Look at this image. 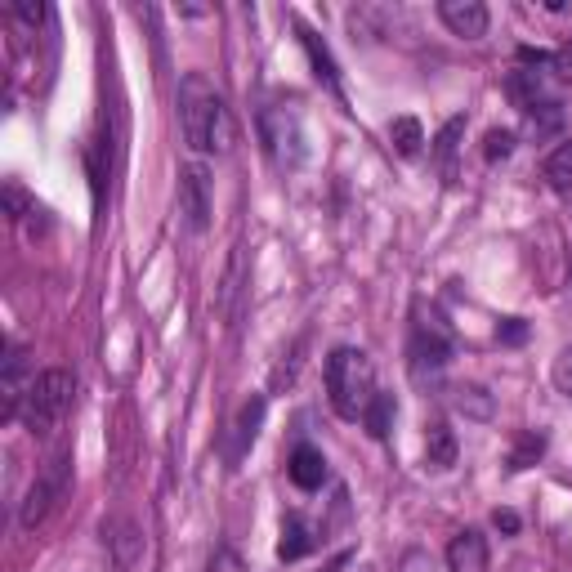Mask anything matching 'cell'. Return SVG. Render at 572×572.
Listing matches in <instances>:
<instances>
[{
	"label": "cell",
	"mask_w": 572,
	"mask_h": 572,
	"mask_svg": "<svg viewBox=\"0 0 572 572\" xmlns=\"http://www.w3.org/2000/svg\"><path fill=\"white\" fill-rule=\"evenodd\" d=\"M179 121H184V139L193 152H228L233 143V117L202 72L184 76L179 85Z\"/></svg>",
	"instance_id": "obj_1"
},
{
	"label": "cell",
	"mask_w": 572,
	"mask_h": 572,
	"mask_svg": "<svg viewBox=\"0 0 572 572\" xmlns=\"http://www.w3.org/2000/svg\"><path fill=\"white\" fill-rule=\"evenodd\" d=\"M327 398L340 421H362L376 398V367L362 349H336L327 358Z\"/></svg>",
	"instance_id": "obj_2"
},
{
	"label": "cell",
	"mask_w": 572,
	"mask_h": 572,
	"mask_svg": "<svg viewBox=\"0 0 572 572\" xmlns=\"http://www.w3.org/2000/svg\"><path fill=\"white\" fill-rule=\"evenodd\" d=\"M76 398V380L72 371L63 367H50L41 371V376H32V389H27V403H23V425L32 429V434H50L54 425L68 416Z\"/></svg>",
	"instance_id": "obj_3"
},
{
	"label": "cell",
	"mask_w": 572,
	"mask_h": 572,
	"mask_svg": "<svg viewBox=\"0 0 572 572\" xmlns=\"http://www.w3.org/2000/svg\"><path fill=\"white\" fill-rule=\"evenodd\" d=\"M407 358H412L407 367H412V380H416V385H425V380H438V376H443L447 358H452V340H447V331L438 327V318L416 322Z\"/></svg>",
	"instance_id": "obj_4"
},
{
	"label": "cell",
	"mask_w": 572,
	"mask_h": 572,
	"mask_svg": "<svg viewBox=\"0 0 572 572\" xmlns=\"http://www.w3.org/2000/svg\"><path fill=\"white\" fill-rule=\"evenodd\" d=\"M68 470H72L68 452H59V456H50V465H45L41 474H36V483L27 488L23 510H18V523H23V528H36V523L54 510V501L63 497V488H68Z\"/></svg>",
	"instance_id": "obj_5"
},
{
	"label": "cell",
	"mask_w": 572,
	"mask_h": 572,
	"mask_svg": "<svg viewBox=\"0 0 572 572\" xmlns=\"http://www.w3.org/2000/svg\"><path fill=\"white\" fill-rule=\"evenodd\" d=\"M179 211H184L193 233H202L211 224V170L202 161H188L179 170Z\"/></svg>",
	"instance_id": "obj_6"
},
{
	"label": "cell",
	"mask_w": 572,
	"mask_h": 572,
	"mask_svg": "<svg viewBox=\"0 0 572 572\" xmlns=\"http://www.w3.org/2000/svg\"><path fill=\"white\" fill-rule=\"evenodd\" d=\"M438 18L447 23V32L465 36V41L488 36V5H483V0H443V5H438Z\"/></svg>",
	"instance_id": "obj_7"
},
{
	"label": "cell",
	"mask_w": 572,
	"mask_h": 572,
	"mask_svg": "<svg viewBox=\"0 0 572 572\" xmlns=\"http://www.w3.org/2000/svg\"><path fill=\"white\" fill-rule=\"evenodd\" d=\"M488 564H492V550L479 528H465L447 541V568L452 572H488Z\"/></svg>",
	"instance_id": "obj_8"
},
{
	"label": "cell",
	"mask_w": 572,
	"mask_h": 572,
	"mask_svg": "<svg viewBox=\"0 0 572 572\" xmlns=\"http://www.w3.org/2000/svg\"><path fill=\"white\" fill-rule=\"evenodd\" d=\"M27 389H32V380H23V354L9 349L5 371H0V416H5V421H23Z\"/></svg>",
	"instance_id": "obj_9"
},
{
	"label": "cell",
	"mask_w": 572,
	"mask_h": 572,
	"mask_svg": "<svg viewBox=\"0 0 572 572\" xmlns=\"http://www.w3.org/2000/svg\"><path fill=\"white\" fill-rule=\"evenodd\" d=\"M286 474H291V483L300 492H318L322 483H327V456L318 452V447H295L291 452V465H286Z\"/></svg>",
	"instance_id": "obj_10"
},
{
	"label": "cell",
	"mask_w": 572,
	"mask_h": 572,
	"mask_svg": "<svg viewBox=\"0 0 572 572\" xmlns=\"http://www.w3.org/2000/svg\"><path fill=\"white\" fill-rule=\"evenodd\" d=\"M425 465L429 470H452L456 465V434L447 421H429L425 429Z\"/></svg>",
	"instance_id": "obj_11"
},
{
	"label": "cell",
	"mask_w": 572,
	"mask_h": 572,
	"mask_svg": "<svg viewBox=\"0 0 572 572\" xmlns=\"http://www.w3.org/2000/svg\"><path fill=\"white\" fill-rule=\"evenodd\" d=\"M318 546L313 541V532H309V523L300 519V514H291V519L282 523V541H278V559L282 564H295V559H304L309 550Z\"/></svg>",
	"instance_id": "obj_12"
},
{
	"label": "cell",
	"mask_w": 572,
	"mask_h": 572,
	"mask_svg": "<svg viewBox=\"0 0 572 572\" xmlns=\"http://www.w3.org/2000/svg\"><path fill=\"white\" fill-rule=\"evenodd\" d=\"M264 139H269V152L282 161V166H295L300 161V135H295V121L286 130H278V117H264Z\"/></svg>",
	"instance_id": "obj_13"
},
{
	"label": "cell",
	"mask_w": 572,
	"mask_h": 572,
	"mask_svg": "<svg viewBox=\"0 0 572 572\" xmlns=\"http://www.w3.org/2000/svg\"><path fill=\"white\" fill-rule=\"evenodd\" d=\"M394 416H398L394 394H380V389H376L371 407L362 412V425H367V434H371V438H389V429H394Z\"/></svg>",
	"instance_id": "obj_14"
},
{
	"label": "cell",
	"mask_w": 572,
	"mask_h": 572,
	"mask_svg": "<svg viewBox=\"0 0 572 572\" xmlns=\"http://www.w3.org/2000/svg\"><path fill=\"white\" fill-rule=\"evenodd\" d=\"M452 403H456V412L470 416V421H492V394L483 385H456Z\"/></svg>",
	"instance_id": "obj_15"
},
{
	"label": "cell",
	"mask_w": 572,
	"mask_h": 572,
	"mask_svg": "<svg viewBox=\"0 0 572 572\" xmlns=\"http://www.w3.org/2000/svg\"><path fill=\"white\" fill-rule=\"evenodd\" d=\"M523 117H528V130H532L537 139H546V135H555V130H564V108H559L555 99L532 103V108L523 112Z\"/></svg>",
	"instance_id": "obj_16"
},
{
	"label": "cell",
	"mask_w": 572,
	"mask_h": 572,
	"mask_svg": "<svg viewBox=\"0 0 572 572\" xmlns=\"http://www.w3.org/2000/svg\"><path fill=\"white\" fill-rule=\"evenodd\" d=\"M541 456H546V434H541V429H523L519 443H514V452H510V470H514V474H519V470H532Z\"/></svg>",
	"instance_id": "obj_17"
},
{
	"label": "cell",
	"mask_w": 572,
	"mask_h": 572,
	"mask_svg": "<svg viewBox=\"0 0 572 572\" xmlns=\"http://www.w3.org/2000/svg\"><path fill=\"white\" fill-rule=\"evenodd\" d=\"M546 179H550L555 193H564V197L572 193V139L559 143V148L546 157Z\"/></svg>",
	"instance_id": "obj_18"
},
{
	"label": "cell",
	"mask_w": 572,
	"mask_h": 572,
	"mask_svg": "<svg viewBox=\"0 0 572 572\" xmlns=\"http://www.w3.org/2000/svg\"><path fill=\"white\" fill-rule=\"evenodd\" d=\"M389 139H394L398 157H416L421 143H425V130H421V121H416V117H398L394 126H389Z\"/></svg>",
	"instance_id": "obj_19"
},
{
	"label": "cell",
	"mask_w": 572,
	"mask_h": 572,
	"mask_svg": "<svg viewBox=\"0 0 572 572\" xmlns=\"http://www.w3.org/2000/svg\"><path fill=\"white\" fill-rule=\"evenodd\" d=\"M300 41H304V50H309V59H313V72L322 76V81L331 85V90H336L340 85V76H336V63H331V54H327V45L318 41V36L309 32V27H300Z\"/></svg>",
	"instance_id": "obj_20"
},
{
	"label": "cell",
	"mask_w": 572,
	"mask_h": 572,
	"mask_svg": "<svg viewBox=\"0 0 572 572\" xmlns=\"http://www.w3.org/2000/svg\"><path fill=\"white\" fill-rule=\"evenodd\" d=\"M260 421H264V398L255 394L251 403L242 407V416H237V452H242L246 443H255V434H260Z\"/></svg>",
	"instance_id": "obj_21"
},
{
	"label": "cell",
	"mask_w": 572,
	"mask_h": 572,
	"mask_svg": "<svg viewBox=\"0 0 572 572\" xmlns=\"http://www.w3.org/2000/svg\"><path fill=\"white\" fill-rule=\"evenodd\" d=\"M461 130H465V121H461V117H452V121H447V126H443V135L434 139V157L443 161L447 179L456 175V166H452V152H456V139H461Z\"/></svg>",
	"instance_id": "obj_22"
},
{
	"label": "cell",
	"mask_w": 572,
	"mask_h": 572,
	"mask_svg": "<svg viewBox=\"0 0 572 572\" xmlns=\"http://www.w3.org/2000/svg\"><path fill=\"white\" fill-rule=\"evenodd\" d=\"M514 152V130H488V135H483V157L492 161V166H497V161H505Z\"/></svg>",
	"instance_id": "obj_23"
},
{
	"label": "cell",
	"mask_w": 572,
	"mask_h": 572,
	"mask_svg": "<svg viewBox=\"0 0 572 572\" xmlns=\"http://www.w3.org/2000/svg\"><path fill=\"white\" fill-rule=\"evenodd\" d=\"M5 215H9V219H23V215H32V202H27V193L14 184V179H9V184H5Z\"/></svg>",
	"instance_id": "obj_24"
},
{
	"label": "cell",
	"mask_w": 572,
	"mask_h": 572,
	"mask_svg": "<svg viewBox=\"0 0 572 572\" xmlns=\"http://www.w3.org/2000/svg\"><path fill=\"white\" fill-rule=\"evenodd\" d=\"M550 380H555L559 394L572 398V349H564V354L555 358V367H550Z\"/></svg>",
	"instance_id": "obj_25"
},
{
	"label": "cell",
	"mask_w": 572,
	"mask_h": 572,
	"mask_svg": "<svg viewBox=\"0 0 572 572\" xmlns=\"http://www.w3.org/2000/svg\"><path fill=\"white\" fill-rule=\"evenodd\" d=\"M497 340H501V345H523V340H528V322H523V318H505L497 327Z\"/></svg>",
	"instance_id": "obj_26"
},
{
	"label": "cell",
	"mask_w": 572,
	"mask_h": 572,
	"mask_svg": "<svg viewBox=\"0 0 572 572\" xmlns=\"http://www.w3.org/2000/svg\"><path fill=\"white\" fill-rule=\"evenodd\" d=\"M519 63H528V68H555V54H546V50H532V45H523V50H519Z\"/></svg>",
	"instance_id": "obj_27"
},
{
	"label": "cell",
	"mask_w": 572,
	"mask_h": 572,
	"mask_svg": "<svg viewBox=\"0 0 572 572\" xmlns=\"http://www.w3.org/2000/svg\"><path fill=\"white\" fill-rule=\"evenodd\" d=\"M14 14L23 18V23H32V27H36V23L45 18V9H41V5H32V0H14Z\"/></svg>",
	"instance_id": "obj_28"
},
{
	"label": "cell",
	"mask_w": 572,
	"mask_h": 572,
	"mask_svg": "<svg viewBox=\"0 0 572 572\" xmlns=\"http://www.w3.org/2000/svg\"><path fill=\"white\" fill-rule=\"evenodd\" d=\"M492 523H497L505 537H514V532H519V514H514V510H492Z\"/></svg>",
	"instance_id": "obj_29"
},
{
	"label": "cell",
	"mask_w": 572,
	"mask_h": 572,
	"mask_svg": "<svg viewBox=\"0 0 572 572\" xmlns=\"http://www.w3.org/2000/svg\"><path fill=\"white\" fill-rule=\"evenodd\" d=\"M555 68L564 72V81H572V45H568V50H559V54H555Z\"/></svg>",
	"instance_id": "obj_30"
}]
</instances>
